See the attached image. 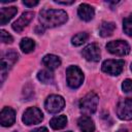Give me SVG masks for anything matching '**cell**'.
Instances as JSON below:
<instances>
[{
	"instance_id": "cell-1",
	"label": "cell",
	"mask_w": 132,
	"mask_h": 132,
	"mask_svg": "<svg viewBox=\"0 0 132 132\" xmlns=\"http://www.w3.org/2000/svg\"><path fill=\"white\" fill-rule=\"evenodd\" d=\"M68 20L67 13L62 9H42L39 12V22L43 28H54L63 25Z\"/></svg>"
},
{
	"instance_id": "cell-2",
	"label": "cell",
	"mask_w": 132,
	"mask_h": 132,
	"mask_svg": "<svg viewBox=\"0 0 132 132\" xmlns=\"http://www.w3.org/2000/svg\"><path fill=\"white\" fill-rule=\"evenodd\" d=\"M66 80L67 85L71 89H77L84 81V73L77 66H69L66 69Z\"/></svg>"
},
{
	"instance_id": "cell-3",
	"label": "cell",
	"mask_w": 132,
	"mask_h": 132,
	"mask_svg": "<svg viewBox=\"0 0 132 132\" xmlns=\"http://www.w3.org/2000/svg\"><path fill=\"white\" fill-rule=\"evenodd\" d=\"M98 100H99L98 96L94 92H90L84 98H81V100L79 101V109L86 116L92 114L97 109Z\"/></svg>"
},
{
	"instance_id": "cell-4",
	"label": "cell",
	"mask_w": 132,
	"mask_h": 132,
	"mask_svg": "<svg viewBox=\"0 0 132 132\" xmlns=\"http://www.w3.org/2000/svg\"><path fill=\"white\" fill-rule=\"evenodd\" d=\"M117 116L123 121L132 120V99L125 98L119 101L117 105Z\"/></svg>"
},
{
	"instance_id": "cell-5",
	"label": "cell",
	"mask_w": 132,
	"mask_h": 132,
	"mask_svg": "<svg viewBox=\"0 0 132 132\" xmlns=\"http://www.w3.org/2000/svg\"><path fill=\"white\" fill-rule=\"evenodd\" d=\"M65 106V100L60 95H51L44 102V107L50 113H58Z\"/></svg>"
},
{
	"instance_id": "cell-6",
	"label": "cell",
	"mask_w": 132,
	"mask_h": 132,
	"mask_svg": "<svg viewBox=\"0 0 132 132\" xmlns=\"http://www.w3.org/2000/svg\"><path fill=\"white\" fill-rule=\"evenodd\" d=\"M43 120L42 111L37 107H29L25 110L22 121L26 125H35L39 124Z\"/></svg>"
},
{
	"instance_id": "cell-7",
	"label": "cell",
	"mask_w": 132,
	"mask_h": 132,
	"mask_svg": "<svg viewBox=\"0 0 132 132\" xmlns=\"http://www.w3.org/2000/svg\"><path fill=\"white\" fill-rule=\"evenodd\" d=\"M106 50L117 56H125L130 52V45L125 40H112L106 44Z\"/></svg>"
},
{
	"instance_id": "cell-8",
	"label": "cell",
	"mask_w": 132,
	"mask_h": 132,
	"mask_svg": "<svg viewBox=\"0 0 132 132\" xmlns=\"http://www.w3.org/2000/svg\"><path fill=\"white\" fill-rule=\"evenodd\" d=\"M19 55L14 51H8L6 52L3 57L1 58V75H2V81L4 80L6 73L8 70L12 67V65L18 61Z\"/></svg>"
},
{
	"instance_id": "cell-9",
	"label": "cell",
	"mask_w": 132,
	"mask_h": 132,
	"mask_svg": "<svg viewBox=\"0 0 132 132\" xmlns=\"http://www.w3.org/2000/svg\"><path fill=\"white\" fill-rule=\"evenodd\" d=\"M123 60H105L102 63V71L109 75H119L123 71Z\"/></svg>"
},
{
	"instance_id": "cell-10",
	"label": "cell",
	"mask_w": 132,
	"mask_h": 132,
	"mask_svg": "<svg viewBox=\"0 0 132 132\" xmlns=\"http://www.w3.org/2000/svg\"><path fill=\"white\" fill-rule=\"evenodd\" d=\"M81 55L87 61L98 62L100 60V47L96 43H91L82 50Z\"/></svg>"
},
{
	"instance_id": "cell-11",
	"label": "cell",
	"mask_w": 132,
	"mask_h": 132,
	"mask_svg": "<svg viewBox=\"0 0 132 132\" xmlns=\"http://www.w3.org/2000/svg\"><path fill=\"white\" fill-rule=\"evenodd\" d=\"M34 18V12L33 11H26L24 12L13 24H12V29L18 32V33H21L25 27H27L29 25V23L33 20Z\"/></svg>"
},
{
	"instance_id": "cell-12",
	"label": "cell",
	"mask_w": 132,
	"mask_h": 132,
	"mask_svg": "<svg viewBox=\"0 0 132 132\" xmlns=\"http://www.w3.org/2000/svg\"><path fill=\"white\" fill-rule=\"evenodd\" d=\"M15 111L11 107H4L0 112V124L3 127H10L14 124Z\"/></svg>"
},
{
	"instance_id": "cell-13",
	"label": "cell",
	"mask_w": 132,
	"mask_h": 132,
	"mask_svg": "<svg viewBox=\"0 0 132 132\" xmlns=\"http://www.w3.org/2000/svg\"><path fill=\"white\" fill-rule=\"evenodd\" d=\"M77 14H78L80 20H82L85 22H89L94 18L95 10H94L93 6H91V5L87 4V3H82V4H80L78 6Z\"/></svg>"
},
{
	"instance_id": "cell-14",
	"label": "cell",
	"mask_w": 132,
	"mask_h": 132,
	"mask_svg": "<svg viewBox=\"0 0 132 132\" xmlns=\"http://www.w3.org/2000/svg\"><path fill=\"white\" fill-rule=\"evenodd\" d=\"M77 126L81 132H95V124L88 116H82L77 120Z\"/></svg>"
},
{
	"instance_id": "cell-15",
	"label": "cell",
	"mask_w": 132,
	"mask_h": 132,
	"mask_svg": "<svg viewBox=\"0 0 132 132\" xmlns=\"http://www.w3.org/2000/svg\"><path fill=\"white\" fill-rule=\"evenodd\" d=\"M18 12L16 7L14 6H10V7H4L1 8L0 11V25H5L7 24Z\"/></svg>"
},
{
	"instance_id": "cell-16",
	"label": "cell",
	"mask_w": 132,
	"mask_h": 132,
	"mask_svg": "<svg viewBox=\"0 0 132 132\" xmlns=\"http://www.w3.org/2000/svg\"><path fill=\"white\" fill-rule=\"evenodd\" d=\"M42 63L50 70H55L61 65V60L58 56L55 55H45L42 59Z\"/></svg>"
},
{
	"instance_id": "cell-17",
	"label": "cell",
	"mask_w": 132,
	"mask_h": 132,
	"mask_svg": "<svg viewBox=\"0 0 132 132\" xmlns=\"http://www.w3.org/2000/svg\"><path fill=\"white\" fill-rule=\"evenodd\" d=\"M116 29V25L112 22H103L99 29V34L102 37H108L112 35L113 31Z\"/></svg>"
},
{
	"instance_id": "cell-18",
	"label": "cell",
	"mask_w": 132,
	"mask_h": 132,
	"mask_svg": "<svg viewBox=\"0 0 132 132\" xmlns=\"http://www.w3.org/2000/svg\"><path fill=\"white\" fill-rule=\"evenodd\" d=\"M67 121L68 120L66 116H58V117H54L50 121V125L54 130H59L66 126Z\"/></svg>"
},
{
	"instance_id": "cell-19",
	"label": "cell",
	"mask_w": 132,
	"mask_h": 132,
	"mask_svg": "<svg viewBox=\"0 0 132 132\" xmlns=\"http://www.w3.org/2000/svg\"><path fill=\"white\" fill-rule=\"evenodd\" d=\"M20 47L22 50L23 53L25 54H28V53H31L32 51H34L35 48V41L29 37H25L21 40V43H20Z\"/></svg>"
},
{
	"instance_id": "cell-20",
	"label": "cell",
	"mask_w": 132,
	"mask_h": 132,
	"mask_svg": "<svg viewBox=\"0 0 132 132\" xmlns=\"http://www.w3.org/2000/svg\"><path fill=\"white\" fill-rule=\"evenodd\" d=\"M37 78L43 84H52L54 81V74L51 70H41L37 73Z\"/></svg>"
},
{
	"instance_id": "cell-21",
	"label": "cell",
	"mask_w": 132,
	"mask_h": 132,
	"mask_svg": "<svg viewBox=\"0 0 132 132\" xmlns=\"http://www.w3.org/2000/svg\"><path fill=\"white\" fill-rule=\"evenodd\" d=\"M88 38H89V34L87 32H80L71 38V43L75 46H78V45H81L84 42H86Z\"/></svg>"
},
{
	"instance_id": "cell-22",
	"label": "cell",
	"mask_w": 132,
	"mask_h": 132,
	"mask_svg": "<svg viewBox=\"0 0 132 132\" xmlns=\"http://www.w3.org/2000/svg\"><path fill=\"white\" fill-rule=\"evenodd\" d=\"M123 30L128 36L132 37V13L129 16L124 19V21H123Z\"/></svg>"
},
{
	"instance_id": "cell-23",
	"label": "cell",
	"mask_w": 132,
	"mask_h": 132,
	"mask_svg": "<svg viewBox=\"0 0 132 132\" xmlns=\"http://www.w3.org/2000/svg\"><path fill=\"white\" fill-rule=\"evenodd\" d=\"M0 38H1V41L3 43H11L13 41L12 36L9 33H7L5 30H1L0 31Z\"/></svg>"
},
{
	"instance_id": "cell-24",
	"label": "cell",
	"mask_w": 132,
	"mask_h": 132,
	"mask_svg": "<svg viewBox=\"0 0 132 132\" xmlns=\"http://www.w3.org/2000/svg\"><path fill=\"white\" fill-rule=\"evenodd\" d=\"M122 90L125 93H131L132 92V79H125L122 84Z\"/></svg>"
},
{
	"instance_id": "cell-25",
	"label": "cell",
	"mask_w": 132,
	"mask_h": 132,
	"mask_svg": "<svg viewBox=\"0 0 132 132\" xmlns=\"http://www.w3.org/2000/svg\"><path fill=\"white\" fill-rule=\"evenodd\" d=\"M23 4L28 6V7H33V6H36L38 4V1L37 0H24Z\"/></svg>"
},
{
	"instance_id": "cell-26",
	"label": "cell",
	"mask_w": 132,
	"mask_h": 132,
	"mask_svg": "<svg viewBox=\"0 0 132 132\" xmlns=\"http://www.w3.org/2000/svg\"><path fill=\"white\" fill-rule=\"evenodd\" d=\"M54 2L58 3V4H63V5H70V4L74 3V0H71V1H54Z\"/></svg>"
},
{
	"instance_id": "cell-27",
	"label": "cell",
	"mask_w": 132,
	"mask_h": 132,
	"mask_svg": "<svg viewBox=\"0 0 132 132\" xmlns=\"http://www.w3.org/2000/svg\"><path fill=\"white\" fill-rule=\"evenodd\" d=\"M32 132H48V131H47V129H46L45 127H40V128L35 129V130L32 131Z\"/></svg>"
},
{
	"instance_id": "cell-28",
	"label": "cell",
	"mask_w": 132,
	"mask_h": 132,
	"mask_svg": "<svg viewBox=\"0 0 132 132\" xmlns=\"http://www.w3.org/2000/svg\"><path fill=\"white\" fill-rule=\"evenodd\" d=\"M117 132H132L131 130H129L128 128H126V127H124V128H120Z\"/></svg>"
},
{
	"instance_id": "cell-29",
	"label": "cell",
	"mask_w": 132,
	"mask_h": 132,
	"mask_svg": "<svg viewBox=\"0 0 132 132\" xmlns=\"http://www.w3.org/2000/svg\"><path fill=\"white\" fill-rule=\"evenodd\" d=\"M130 69H131V71H132V64H131V67H130Z\"/></svg>"
},
{
	"instance_id": "cell-30",
	"label": "cell",
	"mask_w": 132,
	"mask_h": 132,
	"mask_svg": "<svg viewBox=\"0 0 132 132\" xmlns=\"http://www.w3.org/2000/svg\"><path fill=\"white\" fill-rule=\"evenodd\" d=\"M66 132H72V131H66Z\"/></svg>"
}]
</instances>
